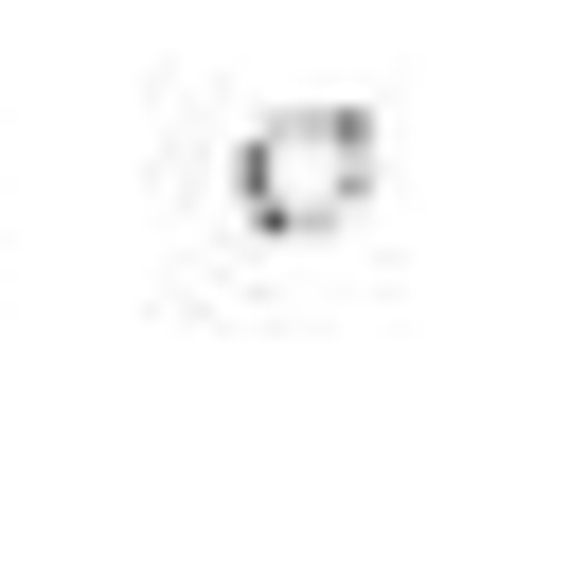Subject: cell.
Listing matches in <instances>:
<instances>
[{
  "instance_id": "1",
  "label": "cell",
  "mask_w": 569,
  "mask_h": 569,
  "mask_svg": "<svg viewBox=\"0 0 569 569\" xmlns=\"http://www.w3.org/2000/svg\"><path fill=\"white\" fill-rule=\"evenodd\" d=\"M356 213H373V107H249L231 124V231L320 249Z\"/></svg>"
}]
</instances>
